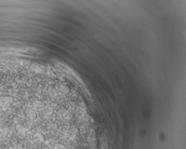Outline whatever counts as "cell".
I'll use <instances>...</instances> for the list:
<instances>
[{"mask_svg": "<svg viewBox=\"0 0 186 149\" xmlns=\"http://www.w3.org/2000/svg\"><path fill=\"white\" fill-rule=\"evenodd\" d=\"M33 138L34 141L37 143H44L45 140L44 135L41 133H35L33 135Z\"/></svg>", "mask_w": 186, "mask_h": 149, "instance_id": "cell-1", "label": "cell"}, {"mask_svg": "<svg viewBox=\"0 0 186 149\" xmlns=\"http://www.w3.org/2000/svg\"><path fill=\"white\" fill-rule=\"evenodd\" d=\"M50 149H67V147L64 144H62L61 143H57L52 145Z\"/></svg>", "mask_w": 186, "mask_h": 149, "instance_id": "cell-2", "label": "cell"}]
</instances>
